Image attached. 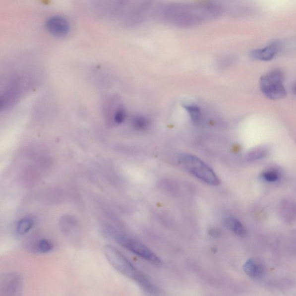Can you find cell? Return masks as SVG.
Here are the masks:
<instances>
[{
  "label": "cell",
  "instance_id": "1",
  "mask_svg": "<svg viewBox=\"0 0 296 296\" xmlns=\"http://www.w3.org/2000/svg\"><path fill=\"white\" fill-rule=\"evenodd\" d=\"M159 11V15L165 22L182 28L201 25L218 18L223 14L221 6L216 1L170 3Z\"/></svg>",
  "mask_w": 296,
  "mask_h": 296
},
{
  "label": "cell",
  "instance_id": "2",
  "mask_svg": "<svg viewBox=\"0 0 296 296\" xmlns=\"http://www.w3.org/2000/svg\"><path fill=\"white\" fill-rule=\"evenodd\" d=\"M108 262L115 269L124 276L133 280L145 291L154 293L156 289L147 276L138 270L130 261L117 249L110 245H106L103 249Z\"/></svg>",
  "mask_w": 296,
  "mask_h": 296
},
{
  "label": "cell",
  "instance_id": "3",
  "mask_svg": "<svg viewBox=\"0 0 296 296\" xmlns=\"http://www.w3.org/2000/svg\"><path fill=\"white\" fill-rule=\"evenodd\" d=\"M181 163L185 169L198 179L212 186H218L220 180L211 167L203 160L193 155H184Z\"/></svg>",
  "mask_w": 296,
  "mask_h": 296
},
{
  "label": "cell",
  "instance_id": "4",
  "mask_svg": "<svg viewBox=\"0 0 296 296\" xmlns=\"http://www.w3.org/2000/svg\"><path fill=\"white\" fill-rule=\"evenodd\" d=\"M153 10V0H128L120 13L123 23L134 26L144 22Z\"/></svg>",
  "mask_w": 296,
  "mask_h": 296
},
{
  "label": "cell",
  "instance_id": "5",
  "mask_svg": "<svg viewBox=\"0 0 296 296\" xmlns=\"http://www.w3.org/2000/svg\"><path fill=\"white\" fill-rule=\"evenodd\" d=\"M284 75L280 70H274L264 75L260 79V87L267 98L279 100L286 96L287 92L283 84Z\"/></svg>",
  "mask_w": 296,
  "mask_h": 296
},
{
  "label": "cell",
  "instance_id": "6",
  "mask_svg": "<svg viewBox=\"0 0 296 296\" xmlns=\"http://www.w3.org/2000/svg\"><path fill=\"white\" fill-rule=\"evenodd\" d=\"M115 239L124 248L129 250L135 255L142 257L157 266L162 265V261L143 243L129 237L122 235H116L115 236Z\"/></svg>",
  "mask_w": 296,
  "mask_h": 296
},
{
  "label": "cell",
  "instance_id": "7",
  "mask_svg": "<svg viewBox=\"0 0 296 296\" xmlns=\"http://www.w3.org/2000/svg\"><path fill=\"white\" fill-rule=\"evenodd\" d=\"M22 278L17 273L5 274L0 281V292L3 295H18L22 291Z\"/></svg>",
  "mask_w": 296,
  "mask_h": 296
},
{
  "label": "cell",
  "instance_id": "8",
  "mask_svg": "<svg viewBox=\"0 0 296 296\" xmlns=\"http://www.w3.org/2000/svg\"><path fill=\"white\" fill-rule=\"evenodd\" d=\"M46 28L52 36L61 38L68 34L69 24L64 17L55 16L51 17L47 20Z\"/></svg>",
  "mask_w": 296,
  "mask_h": 296
},
{
  "label": "cell",
  "instance_id": "9",
  "mask_svg": "<svg viewBox=\"0 0 296 296\" xmlns=\"http://www.w3.org/2000/svg\"><path fill=\"white\" fill-rule=\"evenodd\" d=\"M217 2L221 6L223 13H227L233 16L246 15L249 10L248 3L243 0H224L222 2Z\"/></svg>",
  "mask_w": 296,
  "mask_h": 296
},
{
  "label": "cell",
  "instance_id": "10",
  "mask_svg": "<svg viewBox=\"0 0 296 296\" xmlns=\"http://www.w3.org/2000/svg\"><path fill=\"white\" fill-rule=\"evenodd\" d=\"M279 48V44H273L263 49L250 51L249 57L253 60H270L276 55Z\"/></svg>",
  "mask_w": 296,
  "mask_h": 296
},
{
  "label": "cell",
  "instance_id": "11",
  "mask_svg": "<svg viewBox=\"0 0 296 296\" xmlns=\"http://www.w3.org/2000/svg\"><path fill=\"white\" fill-rule=\"evenodd\" d=\"M243 269L248 276L251 278H259L262 276L264 268L258 261L249 259L243 265Z\"/></svg>",
  "mask_w": 296,
  "mask_h": 296
},
{
  "label": "cell",
  "instance_id": "12",
  "mask_svg": "<svg viewBox=\"0 0 296 296\" xmlns=\"http://www.w3.org/2000/svg\"><path fill=\"white\" fill-rule=\"evenodd\" d=\"M225 223L227 227L236 235L239 237H245L246 235V230L238 219L229 218L226 219Z\"/></svg>",
  "mask_w": 296,
  "mask_h": 296
},
{
  "label": "cell",
  "instance_id": "13",
  "mask_svg": "<svg viewBox=\"0 0 296 296\" xmlns=\"http://www.w3.org/2000/svg\"><path fill=\"white\" fill-rule=\"evenodd\" d=\"M282 216L287 222H291L296 217V205L295 204L286 202L282 205Z\"/></svg>",
  "mask_w": 296,
  "mask_h": 296
},
{
  "label": "cell",
  "instance_id": "14",
  "mask_svg": "<svg viewBox=\"0 0 296 296\" xmlns=\"http://www.w3.org/2000/svg\"><path fill=\"white\" fill-rule=\"evenodd\" d=\"M34 225V221L30 218H24L19 221L16 226V231L22 236L29 233Z\"/></svg>",
  "mask_w": 296,
  "mask_h": 296
},
{
  "label": "cell",
  "instance_id": "15",
  "mask_svg": "<svg viewBox=\"0 0 296 296\" xmlns=\"http://www.w3.org/2000/svg\"><path fill=\"white\" fill-rule=\"evenodd\" d=\"M183 107L187 111V112L189 113L190 119L194 124H198L201 123L202 114L199 108L196 106L189 105V104L183 105Z\"/></svg>",
  "mask_w": 296,
  "mask_h": 296
},
{
  "label": "cell",
  "instance_id": "16",
  "mask_svg": "<svg viewBox=\"0 0 296 296\" xmlns=\"http://www.w3.org/2000/svg\"><path fill=\"white\" fill-rule=\"evenodd\" d=\"M53 249V243L46 239L40 240L35 246V250L38 253H47L51 252Z\"/></svg>",
  "mask_w": 296,
  "mask_h": 296
},
{
  "label": "cell",
  "instance_id": "17",
  "mask_svg": "<svg viewBox=\"0 0 296 296\" xmlns=\"http://www.w3.org/2000/svg\"><path fill=\"white\" fill-rule=\"evenodd\" d=\"M267 155V151L265 148H259L249 152L246 155V160L252 162L262 159Z\"/></svg>",
  "mask_w": 296,
  "mask_h": 296
},
{
  "label": "cell",
  "instance_id": "18",
  "mask_svg": "<svg viewBox=\"0 0 296 296\" xmlns=\"http://www.w3.org/2000/svg\"><path fill=\"white\" fill-rule=\"evenodd\" d=\"M133 124L137 130H145L149 126V121L145 117H137L134 118Z\"/></svg>",
  "mask_w": 296,
  "mask_h": 296
},
{
  "label": "cell",
  "instance_id": "19",
  "mask_svg": "<svg viewBox=\"0 0 296 296\" xmlns=\"http://www.w3.org/2000/svg\"><path fill=\"white\" fill-rule=\"evenodd\" d=\"M262 177L264 180L268 181V182H276L279 179L280 174L276 170H269L262 174Z\"/></svg>",
  "mask_w": 296,
  "mask_h": 296
},
{
  "label": "cell",
  "instance_id": "20",
  "mask_svg": "<svg viewBox=\"0 0 296 296\" xmlns=\"http://www.w3.org/2000/svg\"><path fill=\"white\" fill-rule=\"evenodd\" d=\"M292 90H293V92L295 94V95L296 96V82L295 83V84L293 86V88H292Z\"/></svg>",
  "mask_w": 296,
  "mask_h": 296
}]
</instances>
